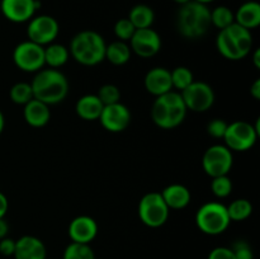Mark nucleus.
<instances>
[{
    "instance_id": "1",
    "label": "nucleus",
    "mask_w": 260,
    "mask_h": 259,
    "mask_svg": "<svg viewBox=\"0 0 260 259\" xmlns=\"http://www.w3.org/2000/svg\"><path fill=\"white\" fill-rule=\"evenodd\" d=\"M35 99L47 106L58 104L68 96L69 80L58 69H41L30 83Z\"/></svg>"
},
{
    "instance_id": "2",
    "label": "nucleus",
    "mask_w": 260,
    "mask_h": 259,
    "mask_svg": "<svg viewBox=\"0 0 260 259\" xmlns=\"http://www.w3.org/2000/svg\"><path fill=\"white\" fill-rule=\"evenodd\" d=\"M210 27L211 10L207 5L196 0L180 5L177 14V28L183 37L197 40L203 37Z\"/></svg>"
},
{
    "instance_id": "3",
    "label": "nucleus",
    "mask_w": 260,
    "mask_h": 259,
    "mask_svg": "<svg viewBox=\"0 0 260 259\" xmlns=\"http://www.w3.org/2000/svg\"><path fill=\"white\" fill-rule=\"evenodd\" d=\"M187 112L179 91L172 90L156 96L151 107V118L160 128L173 130L183 123Z\"/></svg>"
},
{
    "instance_id": "4",
    "label": "nucleus",
    "mask_w": 260,
    "mask_h": 259,
    "mask_svg": "<svg viewBox=\"0 0 260 259\" xmlns=\"http://www.w3.org/2000/svg\"><path fill=\"white\" fill-rule=\"evenodd\" d=\"M107 43L95 30H81L70 42L69 52L75 61L84 66H95L106 60Z\"/></svg>"
},
{
    "instance_id": "5",
    "label": "nucleus",
    "mask_w": 260,
    "mask_h": 259,
    "mask_svg": "<svg viewBox=\"0 0 260 259\" xmlns=\"http://www.w3.org/2000/svg\"><path fill=\"white\" fill-rule=\"evenodd\" d=\"M216 47L228 60H243L250 53L253 47V36L249 29L241 27L238 23H233L218 32L216 37Z\"/></svg>"
},
{
    "instance_id": "6",
    "label": "nucleus",
    "mask_w": 260,
    "mask_h": 259,
    "mask_svg": "<svg viewBox=\"0 0 260 259\" xmlns=\"http://www.w3.org/2000/svg\"><path fill=\"white\" fill-rule=\"evenodd\" d=\"M228 208L220 202H207L198 208L196 225L206 235H220L230 226Z\"/></svg>"
},
{
    "instance_id": "7",
    "label": "nucleus",
    "mask_w": 260,
    "mask_h": 259,
    "mask_svg": "<svg viewBox=\"0 0 260 259\" xmlns=\"http://www.w3.org/2000/svg\"><path fill=\"white\" fill-rule=\"evenodd\" d=\"M259 135V119L255 124L246 121H235L228 124L223 136L225 146L231 151H248L255 145Z\"/></svg>"
},
{
    "instance_id": "8",
    "label": "nucleus",
    "mask_w": 260,
    "mask_h": 259,
    "mask_svg": "<svg viewBox=\"0 0 260 259\" xmlns=\"http://www.w3.org/2000/svg\"><path fill=\"white\" fill-rule=\"evenodd\" d=\"M169 207L159 192H149L139 202V217L144 225L156 229L167 223Z\"/></svg>"
},
{
    "instance_id": "9",
    "label": "nucleus",
    "mask_w": 260,
    "mask_h": 259,
    "mask_svg": "<svg viewBox=\"0 0 260 259\" xmlns=\"http://www.w3.org/2000/svg\"><path fill=\"white\" fill-rule=\"evenodd\" d=\"M13 61L22 71L37 73L45 68V47L29 40L18 43L13 51Z\"/></svg>"
},
{
    "instance_id": "10",
    "label": "nucleus",
    "mask_w": 260,
    "mask_h": 259,
    "mask_svg": "<svg viewBox=\"0 0 260 259\" xmlns=\"http://www.w3.org/2000/svg\"><path fill=\"white\" fill-rule=\"evenodd\" d=\"M234 164L233 151L225 145H212L205 151L202 168L211 178L228 175Z\"/></svg>"
},
{
    "instance_id": "11",
    "label": "nucleus",
    "mask_w": 260,
    "mask_h": 259,
    "mask_svg": "<svg viewBox=\"0 0 260 259\" xmlns=\"http://www.w3.org/2000/svg\"><path fill=\"white\" fill-rule=\"evenodd\" d=\"M188 111L203 113L215 103V91L205 81H193L184 90L179 91Z\"/></svg>"
},
{
    "instance_id": "12",
    "label": "nucleus",
    "mask_w": 260,
    "mask_h": 259,
    "mask_svg": "<svg viewBox=\"0 0 260 259\" xmlns=\"http://www.w3.org/2000/svg\"><path fill=\"white\" fill-rule=\"evenodd\" d=\"M58 32H60L58 22L51 15H37L28 22V40L43 47L52 43L57 38Z\"/></svg>"
},
{
    "instance_id": "13",
    "label": "nucleus",
    "mask_w": 260,
    "mask_h": 259,
    "mask_svg": "<svg viewBox=\"0 0 260 259\" xmlns=\"http://www.w3.org/2000/svg\"><path fill=\"white\" fill-rule=\"evenodd\" d=\"M132 52L142 58H149L156 55L161 50V38L155 29L140 28L135 30L134 36L128 42Z\"/></svg>"
},
{
    "instance_id": "14",
    "label": "nucleus",
    "mask_w": 260,
    "mask_h": 259,
    "mask_svg": "<svg viewBox=\"0 0 260 259\" xmlns=\"http://www.w3.org/2000/svg\"><path fill=\"white\" fill-rule=\"evenodd\" d=\"M99 121L107 131L118 134V132L124 131L131 123V112L128 107L124 106L121 102L109 104V106L103 107Z\"/></svg>"
},
{
    "instance_id": "15",
    "label": "nucleus",
    "mask_w": 260,
    "mask_h": 259,
    "mask_svg": "<svg viewBox=\"0 0 260 259\" xmlns=\"http://www.w3.org/2000/svg\"><path fill=\"white\" fill-rule=\"evenodd\" d=\"M40 9L38 0H2L0 10L8 20L13 23L29 22Z\"/></svg>"
},
{
    "instance_id": "16",
    "label": "nucleus",
    "mask_w": 260,
    "mask_h": 259,
    "mask_svg": "<svg viewBox=\"0 0 260 259\" xmlns=\"http://www.w3.org/2000/svg\"><path fill=\"white\" fill-rule=\"evenodd\" d=\"M68 233L73 243L90 244L98 235V223L90 216H76L71 220Z\"/></svg>"
},
{
    "instance_id": "17",
    "label": "nucleus",
    "mask_w": 260,
    "mask_h": 259,
    "mask_svg": "<svg viewBox=\"0 0 260 259\" xmlns=\"http://www.w3.org/2000/svg\"><path fill=\"white\" fill-rule=\"evenodd\" d=\"M13 256L14 259H47V248L37 236L24 235L15 240Z\"/></svg>"
},
{
    "instance_id": "18",
    "label": "nucleus",
    "mask_w": 260,
    "mask_h": 259,
    "mask_svg": "<svg viewBox=\"0 0 260 259\" xmlns=\"http://www.w3.org/2000/svg\"><path fill=\"white\" fill-rule=\"evenodd\" d=\"M144 85L145 89L155 96L172 91L173 84L170 70H168L167 68H161V66L150 69L144 78Z\"/></svg>"
},
{
    "instance_id": "19",
    "label": "nucleus",
    "mask_w": 260,
    "mask_h": 259,
    "mask_svg": "<svg viewBox=\"0 0 260 259\" xmlns=\"http://www.w3.org/2000/svg\"><path fill=\"white\" fill-rule=\"evenodd\" d=\"M23 117H24V121L27 122L30 127L40 128V127L46 126V124L50 122V106H47V104L43 103V102L38 101V99L33 98L32 101H29L27 104H24V108H23Z\"/></svg>"
},
{
    "instance_id": "20",
    "label": "nucleus",
    "mask_w": 260,
    "mask_h": 259,
    "mask_svg": "<svg viewBox=\"0 0 260 259\" xmlns=\"http://www.w3.org/2000/svg\"><path fill=\"white\" fill-rule=\"evenodd\" d=\"M160 195L169 210H183L189 205L190 200H192L190 190L185 185L179 184V183H174V184L165 187Z\"/></svg>"
},
{
    "instance_id": "21",
    "label": "nucleus",
    "mask_w": 260,
    "mask_h": 259,
    "mask_svg": "<svg viewBox=\"0 0 260 259\" xmlns=\"http://www.w3.org/2000/svg\"><path fill=\"white\" fill-rule=\"evenodd\" d=\"M235 23L251 30L260 25V4L256 0H246L235 13Z\"/></svg>"
},
{
    "instance_id": "22",
    "label": "nucleus",
    "mask_w": 260,
    "mask_h": 259,
    "mask_svg": "<svg viewBox=\"0 0 260 259\" xmlns=\"http://www.w3.org/2000/svg\"><path fill=\"white\" fill-rule=\"evenodd\" d=\"M103 103L96 94H85L76 102V114L84 121H96L103 111Z\"/></svg>"
},
{
    "instance_id": "23",
    "label": "nucleus",
    "mask_w": 260,
    "mask_h": 259,
    "mask_svg": "<svg viewBox=\"0 0 260 259\" xmlns=\"http://www.w3.org/2000/svg\"><path fill=\"white\" fill-rule=\"evenodd\" d=\"M70 57V52L66 46L61 43H50L45 46V65L51 69H58L65 65Z\"/></svg>"
},
{
    "instance_id": "24",
    "label": "nucleus",
    "mask_w": 260,
    "mask_h": 259,
    "mask_svg": "<svg viewBox=\"0 0 260 259\" xmlns=\"http://www.w3.org/2000/svg\"><path fill=\"white\" fill-rule=\"evenodd\" d=\"M131 48L127 42L123 41H114V42L109 43L106 47V58L111 63L116 66L124 65L131 58Z\"/></svg>"
},
{
    "instance_id": "25",
    "label": "nucleus",
    "mask_w": 260,
    "mask_h": 259,
    "mask_svg": "<svg viewBox=\"0 0 260 259\" xmlns=\"http://www.w3.org/2000/svg\"><path fill=\"white\" fill-rule=\"evenodd\" d=\"M128 19L136 29L140 28H150L155 20V13L149 5L137 4L129 10Z\"/></svg>"
},
{
    "instance_id": "26",
    "label": "nucleus",
    "mask_w": 260,
    "mask_h": 259,
    "mask_svg": "<svg viewBox=\"0 0 260 259\" xmlns=\"http://www.w3.org/2000/svg\"><path fill=\"white\" fill-rule=\"evenodd\" d=\"M226 208H228L230 220L238 221V222L246 220L253 213V205L246 198H238V200L233 201L229 206H226Z\"/></svg>"
},
{
    "instance_id": "27",
    "label": "nucleus",
    "mask_w": 260,
    "mask_h": 259,
    "mask_svg": "<svg viewBox=\"0 0 260 259\" xmlns=\"http://www.w3.org/2000/svg\"><path fill=\"white\" fill-rule=\"evenodd\" d=\"M233 23H235V13L230 8L225 5L216 7L215 9L211 10V25H215L218 29L229 27Z\"/></svg>"
},
{
    "instance_id": "28",
    "label": "nucleus",
    "mask_w": 260,
    "mask_h": 259,
    "mask_svg": "<svg viewBox=\"0 0 260 259\" xmlns=\"http://www.w3.org/2000/svg\"><path fill=\"white\" fill-rule=\"evenodd\" d=\"M93 249L89 244L73 243L71 241L65 248L62 254V259H95Z\"/></svg>"
},
{
    "instance_id": "29",
    "label": "nucleus",
    "mask_w": 260,
    "mask_h": 259,
    "mask_svg": "<svg viewBox=\"0 0 260 259\" xmlns=\"http://www.w3.org/2000/svg\"><path fill=\"white\" fill-rule=\"evenodd\" d=\"M9 95L13 103L20 104V106H24V104H27L28 102L35 98L33 96V90L32 86H30V83H25V81H20V83L14 84L10 88Z\"/></svg>"
},
{
    "instance_id": "30",
    "label": "nucleus",
    "mask_w": 260,
    "mask_h": 259,
    "mask_svg": "<svg viewBox=\"0 0 260 259\" xmlns=\"http://www.w3.org/2000/svg\"><path fill=\"white\" fill-rule=\"evenodd\" d=\"M170 75H172L173 88L177 89L178 91L184 90L188 85L194 81L193 73L190 71V69L185 68V66H178V68L173 69L170 71Z\"/></svg>"
},
{
    "instance_id": "31",
    "label": "nucleus",
    "mask_w": 260,
    "mask_h": 259,
    "mask_svg": "<svg viewBox=\"0 0 260 259\" xmlns=\"http://www.w3.org/2000/svg\"><path fill=\"white\" fill-rule=\"evenodd\" d=\"M211 190L217 198H226L233 192V180L229 175H220L211 180Z\"/></svg>"
},
{
    "instance_id": "32",
    "label": "nucleus",
    "mask_w": 260,
    "mask_h": 259,
    "mask_svg": "<svg viewBox=\"0 0 260 259\" xmlns=\"http://www.w3.org/2000/svg\"><path fill=\"white\" fill-rule=\"evenodd\" d=\"M98 98L103 103V106H109V104H114L121 102V91L119 88L114 84H104L98 89L96 93Z\"/></svg>"
},
{
    "instance_id": "33",
    "label": "nucleus",
    "mask_w": 260,
    "mask_h": 259,
    "mask_svg": "<svg viewBox=\"0 0 260 259\" xmlns=\"http://www.w3.org/2000/svg\"><path fill=\"white\" fill-rule=\"evenodd\" d=\"M114 35L116 37L118 38V41H123V42H129V40L134 36L135 30V25L132 24L131 20L128 18H122V19L117 20L116 24H114Z\"/></svg>"
},
{
    "instance_id": "34",
    "label": "nucleus",
    "mask_w": 260,
    "mask_h": 259,
    "mask_svg": "<svg viewBox=\"0 0 260 259\" xmlns=\"http://www.w3.org/2000/svg\"><path fill=\"white\" fill-rule=\"evenodd\" d=\"M230 249L233 250L235 259H254V251L248 241L245 240L234 241L233 245L230 246Z\"/></svg>"
},
{
    "instance_id": "35",
    "label": "nucleus",
    "mask_w": 260,
    "mask_h": 259,
    "mask_svg": "<svg viewBox=\"0 0 260 259\" xmlns=\"http://www.w3.org/2000/svg\"><path fill=\"white\" fill-rule=\"evenodd\" d=\"M228 122L222 118H213L212 121L208 122L207 132L210 136L215 139H223L226 128H228Z\"/></svg>"
},
{
    "instance_id": "36",
    "label": "nucleus",
    "mask_w": 260,
    "mask_h": 259,
    "mask_svg": "<svg viewBox=\"0 0 260 259\" xmlns=\"http://www.w3.org/2000/svg\"><path fill=\"white\" fill-rule=\"evenodd\" d=\"M207 259H235V256L229 246H217L210 251Z\"/></svg>"
},
{
    "instance_id": "37",
    "label": "nucleus",
    "mask_w": 260,
    "mask_h": 259,
    "mask_svg": "<svg viewBox=\"0 0 260 259\" xmlns=\"http://www.w3.org/2000/svg\"><path fill=\"white\" fill-rule=\"evenodd\" d=\"M15 250V240L10 238H3L0 240V254L4 256H12Z\"/></svg>"
},
{
    "instance_id": "38",
    "label": "nucleus",
    "mask_w": 260,
    "mask_h": 259,
    "mask_svg": "<svg viewBox=\"0 0 260 259\" xmlns=\"http://www.w3.org/2000/svg\"><path fill=\"white\" fill-rule=\"evenodd\" d=\"M8 208H9V202H8L7 196L0 192V218H4L8 212Z\"/></svg>"
},
{
    "instance_id": "39",
    "label": "nucleus",
    "mask_w": 260,
    "mask_h": 259,
    "mask_svg": "<svg viewBox=\"0 0 260 259\" xmlns=\"http://www.w3.org/2000/svg\"><path fill=\"white\" fill-rule=\"evenodd\" d=\"M250 94L255 101H259L260 99V79H256L250 86Z\"/></svg>"
},
{
    "instance_id": "40",
    "label": "nucleus",
    "mask_w": 260,
    "mask_h": 259,
    "mask_svg": "<svg viewBox=\"0 0 260 259\" xmlns=\"http://www.w3.org/2000/svg\"><path fill=\"white\" fill-rule=\"evenodd\" d=\"M9 233V225L4 218H0V240L8 235Z\"/></svg>"
},
{
    "instance_id": "41",
    "label": "nucleus",
    "mask_w": 260,
    "mask_h": 259,
    "mask_svg": "<svg viewBox=\"0 0 260 259\" xmlns=\"http://www.w3.org/2000/svg\"><path fill=\"white\" fill-rule=\"evenodd\" d=\"M253 62H254V65H255L256 69L260 68V50L259 48H256V50L254 51Z\"/></svg>"
},
{
    "instance_id": "42",
    "label": "nucleus",
    "mask_w": 260,
    "mask_h": 259,
    "mask_svg": "<svg viewBox=\"0 0 260 259\" xmlns=\"http://www.w3.org/2000/svg\"><path fill=\"white\" fill-rule=\"evenodd\" d=\"M4 126H5V118H4V114H3V112L0 111V135H2L3 130H4Z\"/></svg>"
},
{
    "instance_id": "43",
    "label": "nucleus",
    "mask_w": 260,
    "mask_h": 259,
    "mask_svg": "<svg viewBox=\"0 0 260 259\" xmlns=\"http://www.w3.org/2000/svg\"><path fill=\"white\" fill-rule=\"evenodd\" d=\"M173 2L177 3V4H179V5H183V4H185V3L190 2V0H173Z\"/></svg>"
},
{
    "instance_id": "44",
    "label": "nucleus",
    "mask_w": 260,
    "mask_h": 259,
    "mask_svg": "<svg viewBox=\"0 0 260 259\" xmlns=\"http://www.w3.org/2000/svg\"><path fill=\"white\" fill-rule=\"evenodd\" d=\"M196 2H198V3H202V4H210V3H212V2H215V0H196Z\"/></svg>"
},
{
    "instance_id": "45",
    "label": "nucleus",
    "mask_w": 260,
    "mask_h": 259,
    "mask_svg": "<svg viewBox=\"0 0 260 259\" xmlns=\"http://www.w3.org/2000/svg\"><path fill=\"white\" fill-rule=\"evenodd\" d=\"M95 259H99V258H95Z\"/></svg>"
}]
</instances>
